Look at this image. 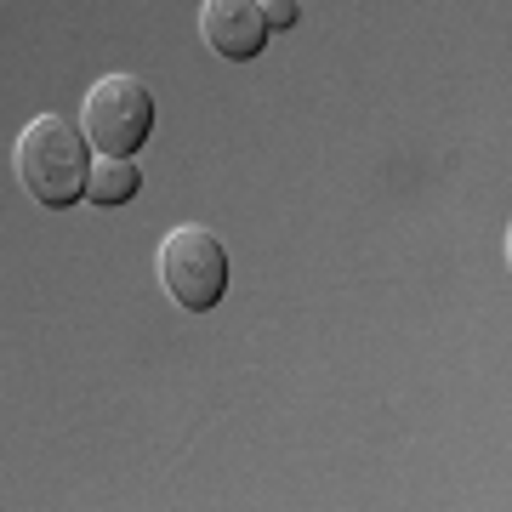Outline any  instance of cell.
Masks as SVG:
<instances>
[{"label": "cell", "mask_w": 512, "mask_h": 512, "mask_svg": "<svg viewBox=\"0 0 512 512\" xmlns=\"http://www.w3.org/2000/svg\"><path fill=\"white\" fill-rule=\"evenodd\" d=\"M12 171H18L23 194L46 211H69L86 200V177H92V143L69 114H35L18 131L12 148Z\"/></svg>", "instance_id": "1"}, {"label": "cell", "mask_w": 512, "mask_h": 512, "mask_svg": "<svg viewBox=\"0 0 512 512\" xmlns=\"http://www.w3.org/2000/svg\"><path fill=\"white\" fill-rule=\"evenodd\" d=\"M154 274H160L165 296L183 313H211L228 296V251L222 239L200 222H183L160 239V256H154Z\"/></svg>", "instance_id": "2"}, {"label": "cell", "mask_w": 512, "mask_h": 512, "mask_svg": "<svg viewBox=\"0 0 512 512\" xmlns=\"http://www.w3.org/2000/svg\"><path fill=\"white\" fill-rule=\"evenodd\" d=\"M80 131L97 154H137L154 131V92L137 74H103L86 92L80 109Z\"/></svg>", "instance_id": "3"}, {"label": "cell", "mask_w": 512, "mask_h": 512, "mask_svg": "<svg viewBox=\"0 0 512 512\" xmlns=\"http://www.w3.org/2000/svg\"><path fill=\"white\" fill-rule=\"evenodd\" d=\"M200 40L228 63H245L268 46V18L262 0H205L200 6Z\"/></svg>", "instance_id": "4"}, {"label": "cell", "mask_w": 512, "mask_h": 512, "mask_svg": "<svg viewBox=\"0 0 512 512\" xmlns=\"http://www.w3.org/2000/svg\"><path fill=\"white\" fill-rule=\"evenodd\" d=\"M137 188H143V171L131 165V154L92 160V177H86V200L92 205H126V200H137Z\"/></svg>", "instance_id": "5"}, {"label": "cell", "mask_w": 512, "mask_h": 512, "mask_svg": "<svg viewBox=\"0 0 512 512\" xmlns=\"http://www.w3.org/2000/svg\"><path fill=\"white\" fill-rule=\"evenodd\" d=\"M262 18H268V29H296L302 23V6L296 0H262Z\"/></svg>", "instance_id": "6"}]
</instances>
